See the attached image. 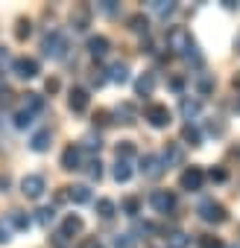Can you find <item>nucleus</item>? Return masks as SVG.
I'll return each instance as SVG.
<instances>
[{"instance_id":"nucleus-8","label":"nucleus","mask_w":240,"mask_h":248,"mask_svg":"<svg viewBox=\"0 0 240 248\" xmlns=\"http://www.w3.org/2000/svg\"><path fill=\"white\" fill-rule=\"evenodd\" d=\"M150 204H153L155 213H173V210H176V196H173L170 190H155V193L150 196Z\"/></svg>"},{"instance_id":"nucleus-22","label":"nucleus","mask_w":240,"mask_h":248,"mask_svg":"<svg viewBox=\"0 0 240 248\" xmlns=\"http://www.w3.org/2000/svg\"><path fill=\"white\" fill-rule=\"evenodd\" d=\"M24 111H30V114L44 111V96L41 93H24Z\"/></svg>"},{"instance_id":"nucleus-5","label":"nucleus","mask_w":240,"mask_h":248,"mask_svg":"<svg viewBox=\"0 0 240 248\" xmlns=\"http://www.w3.org/2000/svg\"><path fill=\"white\" fill-rule=\"evenodd\" d=\"M44 190H47L44 175L33 172V175H24V178H21V193H24L27 199H41V196H44Z\"/></svg>"},{"instance_id":"nucleus-44","label":"nucleus","mask_w":240,"mask_h":248,"mask_svg":"<svg viewBox=\"0 0 240 248\" xmlns=\"http://www.w3.org/2000/svg\"><path fill=\"white\" fill-rule=\"evenodd\" d=\"M208 175H211V181H225V178H228V172H225L223 167H217V170H211Z\"/></svg>"},{"instance_id":"nucleus-2","label":"nucleus","mask_w":240,"mask_h":248,"mask_svg":"<svg viewBox=\"0 0 240 248\" xmlns=\"http://www.w3.org/2000/svg\"><path fill=\"white\" fill-rule=\"evenodd\" d=\"M196 213H199V219L208 222V225H223V222L228 219L225 207H223L220 202H214V199H202L199 207H196Z\"/></svg>"},{"instance_id":"nucleus-30","label":"nucleus","mask_w":240,"mask_h":248,"mask_svg":"<svg viewBox=\"0 0 240 248\" xmlns=\"http://www.w3.org/2000/svg\"><path fill=\"white\" fill-rule=\"evenodd\" d=\"M111 245H114V248H135V245H138V236H135V233H117V236L111 239Z\"/></svg>"},{"instance_id":"nucleus-38","label":"nucleus","mask_w":240,"mask_h":248,"mask_svg":"<svg viewBox=\"0 0 240 248\" xmlns=\"http://www.w3.org/2000/svg\"><path fill=\"white\" fill-rule=\"evenodd\" d=\"M88 175H91L94 181H100V178H103V164H100V158L88 161Z\"/></svg>"},{"instance_id":"nucleus-48","label":"nucleus","mask_w":240,"mask_h":248,"mask_svg":"<svg viewBox=\"0 0 240 248\" xmlns=\"http://www.w3.org/2000/svg\"><path fill=\"white\" fill-rule=\"evenodd\" d=\"M9 184H12V178H9V175H0V193H6V190H9Z\"/></svg>"},{"instance_id":"nucleus-31","label":"nucleus","mask_w":240,"mask_h":248,"mask_svg":"<svg viewBox=\"0 0 240 248\" xmlns=\"http://www.w3.org/2000/svg\"><path fill=\"white\" fill-rule=\"evenodd\" d=\"M150 9L158 15V18H167L176 12V3H164V0H155V3H150Z\"/></svg>"},{"instance_id":"nucleus-19","label":"nucleus","mask_w":240,"mask_h":248,"mask_svg":"<svg viewBox=\"0 0 240 248\" xmlns=\"http://www.w3.org/2000/svg\"><path fill=\"white\" fill-rule=\"evenodd\" d=\"M68 199H70L73 204H88V202H91L88 184H73V187H68Z\"/></svg>"},{"instance_id":"nucleus-50","label":"nucleus","mask_w":240,"mask_h":248,"mask_svg":"<svg viewBox=\"0 0 240 248\" xmlns=\"http://www.w3.org/2000/svg\"><path fill=\"white\" fill-rule=\"evenodd\" d=\"M231 85H234V88H240V73H237V76L231 79Z\"/></svg>"},{"instance_id":"nucleus-34","label":"nucleus","mask_w":240,"mask_h":248,"mask_svg":"<svg viewBox=\"0 0 240 248\" xmlns=\"http://www.w3.org/2000/svg\"><path fill=\"white\" fill-rule=\"evenodd\" d=\"M185 62H188V64H193L196 70H199V67L205 64V59H202V53H199V47H196V44H193V47H190V50L185 53Z\"/></svg>"},{"instance_id":"nucleus-16","label":"nucleus","mask_w":240,"mask_h":248,"mask_svg":"<svg viewBox=\"0 0 240 248\" xmlns=\"http://www.w3.org/2000/svg\"><path fill=\"white\" fill-rule=\"evenodd\" d=\"M111 175H114V181H117V184H126V181L132 178V161L117 158V161H114V170H111Z\"/></svg>"},{"instance_id":"nucleus-42","label":"nucleus","mask_w":240,"mask_h":248,"mask_svg":"<svg viewBox=\"0 0 240 248\" xmlns=\"http://www.w3.org/2000/svg\"><path fill=\"white\" fill-rule=\"evenodd\" d=\"M97 9H100V12H105V15H114V12H117V3H114V0H103Z\"/></svg>"},{"instance_id":"nucleus-18","label":"nucleus","mask_w":240,"mask_h":248,"mask_svg":"<svg viewBox=\"0 0 240 248\" xmlns=\"http://www.w3.org/2000/svg\"><path fill=\"white\" fill-rule=\"evenodd\" d=\"M30 149H33V152H47V149H50V129H38V132L30 138Z\"/></svg>"},{"instance_id":"nucleus-20","label":"nucleus","mask_w":240,"mask_h":248,"mask_svg":"<svg viewBox=\"0 0 240 248\" xmlns=\"http://www.w3.org/2000/svg\"><path fill=\"white\" fill-rule=\"evenodd\" d=\"M179 111H182V117H185V120H193V117H199V111H202V102H199V99H188V96H182V105H179Z\"/></svg>"},{"instance_id":"nucleus-45","label":"nucleus","mask_w":240,"mask_h":248,"mask_svg":"<svg viewBox=\"0 0 240 248\" xmlns=\"http://www.w3.org/2000/svg\"><path fill=\"white\" fill-rule=\"evenodd\" d=\"M170 88H173L176 93H182V91H185V79H182V76H173V79H170Z\"/></svg>"},{"instance_id":"nucleus-1","label":"nucleus","mask_w":240,"mask_h":248,"mask_svg":"<svg viewBox=\"0 0 240 248\" xmlns=\"http://www.w3.org/2000/svg\"><path fill=\"white\" fill-rule=\"evenodd\" d=\"M41 50H44L47 59H65V53L70 50L68 35H65L62 30H50V32L44 35V41H41Z\"/></svg>"},{"instance_id":"nucleus-9","label":"nucleus","mask_w":240,"mask_h":248,"mask_svg":"<svg viewBox=\"0 0 240 248\" xmlns=\"http://www.w3.org/2000/svg\"><path fill=\"white\" fill-rule=\"evenodd\" d=\"M138 170H141L147 178H158V175L164 172V161H161L158 155H153V152H150V155H144V158H141V167H138Z\"/></svg>"},{"instance_id":"nucleus-32","label":"nucleus","mask_w":240,"mask_h":248,"mask_svg":"<svg viewBox=\"0 0 240 248\" xmlns=\"http://www.w3.org/2000/svg\"><path fill=\"white\" fill-rule=\"evenodd\" d=\"M35 219H38V225H44V228H50V225L56 222V207H41V210L35 213Z\"/></svg>"},{"instance_id":"nucleus-52","label":"nucleus","mask_w":240,"mask_h":248,"mask_svg":"<svg viewBox=\"0 0 240 248\" xmlns=\"http://www.w3.org/2000/svg\"><path fill=\"white\" fill-rule=\"evenodd\" d=\"M237 108H240V102H237Z\"/></svg>"},{"instance_id":"nucleus-4","label":"nucleus","mask_w":240,"mask_h":248,"mask_svg":"<svg viewBox=\"0 0 240 248\" xmlns=\"http://www.w3.org/2000/svg\"><path fill=\"white\" fill-rule=\"evenodd\" d=\"M144 117H147V123H150L153 129H167V126H170V108H167V105H161V102L147 105Z\"/></svg>"},{"instance_id":"nucleus-3","label":"nucleus","mask_w":240,"mask_h":248,"mask_svg":"<svg viewBox=\"0 0 240 248\" xmlns=\"http://www.w3.org/2000/svg\"><path fill=\"white\" fill-rule=\"evenodd\" d=\"M190 47H193V38H190V32H188L185 27L167 30V50H173L176 56H185Z\"/></svg>"},{"instance_id":"nucleus-6","label":"nucleus","mask_w":240,"mask_h":248,"mask_svg":"<svg viewBox=\"0 0 240 248\" xmlns=\"http://www.w3.org/2000/svg\"><path fill=\"white\" fill-rule=\"evenodd\" d=\"M12 73H15L18 79H35V76L41 73V67H38V62H35V59L21 56V59H15V62H12Z\"/></svg>"},{"instance_id":"nucleus-46","label":"nucleus","mask_w":240,"mask_h":248,"mask_svg":"<svg viewBox=\"0 0 240 248\" xmlns=\"http://www.w3.org/2000/svg\"><path fill=\"white\" fill-rule=\"evenodd\" d=\"M15 59H9V50L6 47H0V64H12Z\"/></svg>"},{"instance_id":"nucleus-13","label":"nucleus","mask_w":240,"mask_h":248,"mask_svg":"<svg viewBox=\"0 0 240 248\" xmlns=\"http://www.w3.org/2000/svg\"><path fill=\"white\" fill-rule=\"evenodd\" d=\"M214 76L211 73H205V70H199V73H193V88H196V93L199 96H208V93H214Z\"/></svg>"},{"instance_id":"nucleus-12","label":"nucleus","mask_w":240,"mask_h":248,"mask_svg":"<svg viewBox=\"0 0 240 248\" xmlns=\"http://www.w3.org/2000/svg\"><path fill=\"white\" fill-rule=\"evenodd\" d=\"M62 167L65 170H82V146H68L65 152H62Z\"/></svg>"},{"instance_id":"nucleus-47","label":"nucleus","mask_w":240,"mask_h":248,"mask_svg":"<svg viewBox=\"0 0 240 248\" xmlns=\"http://www.w3.org/2000/svg\"><path fill=\"white\" fill-rule=\"evenodd\" d=\"M44 88H47V93H56V91H59V79H47Z\"/></svg>"},{"instance_id":"nucleus-15","label":"nucleus","mask_w":240,"mask_h":248,"mask_svg":"<svg viewBox=\"0 0 240 248\" xmlns=\"http://www.w3.org/2000/svg\"><path fill=\"white\" fill-rule=\"evenodd\" d=\"M108 50H111V44H108L105 35H91V38H88V53H91L94 59H103Z\"/></svg>"},{"instance_id":"nucleus-14","label":"nucleus","mask_w":240,"mask_h":248,"mask_svg":"<svg viewBox=\"0 0 240 248\" xmlns=\"http://www.w3.org/2000/svg\"><path fill=\"white\" fill-rule=\"evenodd\" d=\"M161 161H164V167H182V164H185V149H182L179 143H167Z\"/></svg>"},{"instance_id":"nucleus-37","label":"nucleus","mask_w":240,"mask_h":248,"mask_svg":"<svg viewBox=\"0 0 240 248\" xmlns=\"http://www.w3.org/2000/svg\"><path fill=\"white\" fill-rule=\"evenodd\" d=\"M117 158H123V161H132L135 158V146H132V140H123L117 146Z\"/></svg>"},{"instance_id":"nucleus-10","label":"nucleus","mask_w":240,"mask_h":248,"mask_svg":"<svg viewBox=\"0 0 240 248\" xmlns=\"http://www.w3.org/2000/svg\"><path fill=\"white\" fill-rule=\"evenodd\" d=\"M70 24H73V30H79V32H85L88 27H91V6H85V3H79L73 12H70Z\"/></svg>"},{"instance_id":"nucleus-51","label":"nucleus","mask_w":240,"mask_h":248,"mask_svg":"<svg viewBox=\"0 0 240 248\" xmlns=\"http://www.w3.org/2000/svg\"><path fill=\"white\" fill-rule=\"evenodd\" d=\"M231 248H240V245H231Z\"/></svg>"},{"instance_id":"nucleus-23","label":"nucleus","mask_w":240,"mask_h":248,"mask_svg":"<svg viewBox=\"0 0 240 248\" xmlns=\"http://www.w3.org/2000/svg\"><path fill=\"white\" fill-rule=\"evenodd\" d=\"M6 219H9V225H12V228H18V231H27V228H30V216H27L24 210H9V216H6Z\"/></svg>"},{"instance_id":"nucleus-43","label":"nucleus","mask_w":240,"mask_h":248,"mask_svg":"<svg viewBox=\"0 0 240 248\" xmlns=\"http://www.w3.org/2000/svg\"><path fill=\"white\" fill-rule=\"evenodd\" d=\"M108 123H111L108 120V111H97L94 114V126H108Z\"/></svg>"},{"instance_id":"nucleus-40","label":"nucleus","mask_w":240,"mask_h":248,"mask_svg":"<svg viewBox=\"0 0 240 248\" xmlns=\"http://www.w3.org/2000/svg\"><path fill=\"white\" fill-rule=\"evenodd\" d=\"M9 233H12V225H9V219H6V222L0 219V245H3V242H9V239H12Z\"/></svg>"},{"instance_id":"nucleus-35","label":"nucleus","mask_w":240,"mask_h":248,"mask_svg":"<svg viewBox=\"0 0 240 248\" xmlns=\"http://www.w3.org/2000/svg\"><path fill=\"white\" fill-rule=\"evenodd\" d=\"M30 32H33V24H30L27 18H21V21H18V27H15V38H18V41H27V38H30Z\"/></svg>"},{"instance_id":"nucleus-21","label":"nucleus","mask_w":240,"mask_h":248,"mask_svg":"<svg viewBox=\"0 0 240 248\" xmlns=\"http://www.w3.org/2000/svg\"><path fill=\"white\" fill-rule=\"evenodd\" d=\"M135 91H138V96H150V93L155 91V73H144V76L135 82Z\"/></svg>"},{"instance_id":"nucleus-11","label":"nucleus","mask_w":240,"mask_h":248,"mask_svg":"<svg viewBox=\"0 0 240 248\" xmlns=\"http://www.w3.org/2000/svg\"><path fill=\"white\" fill-rule=\"evenodd\" d=\"M88 102H91V96H88V91H85V88H73V91H70V96H68V105H70V111H73V114L88 111Z\"/></svg>"},{"instance_id":"nucleus-49","label":"nucleus","mask_w":240,"mask_h":248,"mask_svg":"<svg viewBox=\"0 0 240 248\" xmlns=\"http://www.w3.org/2000/svg\"><path fill=\"white\" fill-rule=\"evenodd\" d=\"M79 248H100V242H97V239H88V242H82Z\"/></svg>"},{"instance_id":"nucleus-7","label":"nucleus","mask_w":240,"mask_h":248,"mask_svg":"<svg viewBox=\"0 0 240 248\" xmlns=\"http://www.w3.org/2000/svg\"><path fill=\"white\" fill-rule=\"evenodd\" d=\"M179 184H182V190H188V193L202 190V184H205V172H202V167H188V170L182 172Z\"/></svg>"},{"instance_id":"nucleus-17","label":"nucleus","mask_w":240,"mask_h":248,"mask_svg":"<svg viewBox=\"0 0 240 248\" xmlns=\"http://www.w3.org/2000/svg\"><path fill=\"white\" fill-rule=\"evenodd\" d=\"M108 82H114V85H126V82H129V64L114 62V64L108 67Z\"/></svg>"},{"instance_id":"nucleus-27","label":"nucleus","mask_w":240,"mask_h":248,"mask_svg":"<svg viewBox=\"0 0 240 248\" xmlns=\"http://www.w3.org/2000/svg\"><path fill=\"white\" fill-rule=\"evenodd\" d=\"M182 140H185V143H190V146H199V143H202V135H199V129H196V126H190V123H188V126L182 129Z\"/></svg>"},{"instance_id":"nucleus-24","label":"nucleus","mask_w":240,"mask_h":248,"mask_svg":"<svg viewBox=\"0 0 240 248\" xmlns=\"http://www.w3.org/2000/svg\"><path fill=\"white\" fill-rule=\"evenodd\" d=\"M120 210H123L126 216H138L141 213V199L138 196H126L123 202H120Z\"/></svg>"},{"instance_id":"nucleus-39","label":"nucleus","mask_w":240,"mask_h":248,"mask_svg":"<svg viewBox=\"0 0 240 248\" xmlns=\"http://www.w3.org/2000/svg\"><path fill=\"white\" fill-rule=\"evenodd\" d=\"M223 132H225V123H223V120H220V117H217V120H211V123H208V135H214V138H220V135H223Z\"/></svg>"},{"instance_id":"nucleus-26","label":"nucleus","mask_w":240,"mask_h":248,"mask_svg":"<svg viewBox=\"0 0 240 248\" xmlns=\"http://www.w3.org/2000/svg\"><path fill=\"white\" fill-rule=\"evenodd\" d=\"M114 117H117V123H126V126H129V123H135V108L129 102H123V105L114 111Z\"/></svg>"},{"instance_id":"nucleus-36","label":"nucleus","mask_w":240,"mask_h":248,"mask_svg":"<svg viewBox=\"0 0 240 248\" xmlns=\"http://www.w3.org/2000/svg\"><path fill=\"white\" fill-rule=\"evenodd\" d=\"M103 146V140H100V135H94V132H88L85 138H82V152L88 149V152H94V149H100Z\"/></svg>"},{"instance_id":"nucleus-28","label":"nucleus","mask_w":240,"mask_h":248,"mask_svg":"<svg viewBox=\"0 0 240 248\" xmlns=\"http://www.w3.org/2000/svg\"><path fill=\"white\" fill-rule=\"evenodd\" d=\"M129 30H132V32H141V35H147V32H150V21H147V18L138 12V15H132V18H129Z\"/></svg>"},{"instance_id":"nucleus-29","label":"nucleus","mask_w":240,"mask_h":248,"mask_svg":"<svg viewBox=\"0 0 240 248\" xmlns=\"http://www.w3.org/2000/svg\"><path fill=\"white\" fill-rule=\"evenodd\" d=\"M167 248H190V236L182 233V231H176V233L167 236Z\"/></svg>"},{"instance_id":"nucleus-25","label":"nucleus","mask_w":240,"mask_h":248,"mask_svg":"<svg viewBox=\"0 0 240 248\" xmlns=\"http://www.w3.org/2000/svg\"><path fill=\"white\" fill-rule=\"evenodd\" d=\"M97 213H100V219H111L117 213V204L111 199H97Z\"/></svg>"},{"instance_id":"nucleus-41","label":"nucleus","mask_w":240,"mask_h":248,"mask_svg":"<svg viewBox=\"0 0 240 248\" xmlns=\"http://www.w3.org/2000/svg\"><path fill=\"white\" fill-rule=\"evenodd\" d=\"M199 248H223V242L217 236H199Z\"/></svg>"},{"instance_id":"nucleus-33","label":"nucleus","mask_w":240,"mask_h":248,"mask_svg":"<svg viewBox=\"0 0 240 248\" xmlns=\"http://www.w3.org/2000/svg\"><path fill=\"white\" fill-rule=\"evenodd\" d=\"M33 120H35V114H30V111L21 108V111L15 114V129H30V126H33Z\"/></svg>"}]
</instances>
